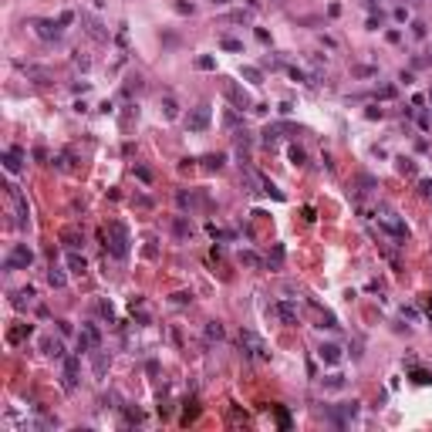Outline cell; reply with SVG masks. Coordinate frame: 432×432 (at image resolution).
<instances>
[{
  "label": "cell",
  "instance_id": "6da1fadb",
  "mask_svg": "<svg viewBox=\"0 0 432 432\" xmlns=\"http://www.w3.org/2000/svg\"><path fill=\"white\" fill-rule=\"evenodd\" d=\"M105 240H108L105 247H108L118 260H122V257H128V230H125V223H112V227L105 230Z\"/></svg>",
  "mask_w": 432,
  "mask_h": 432
},
{
  "label": "cell",
  "instance_id": "7a4b0ae2",
  "mask_svg": "<svg viewBox=\"0 0 432 432\" xmlns=\"http://www.w3.org/2000/svg\"><path fill=\"white\" fill-rule=\"evenodd\" d=\"M240 344H243V348H250L253 358H270V348H267L253 331H240Z\"/></svg>",
  "mask_w": 432,
  "mask_h": 432
},
{
  "label": "cell",
  "instance_id": "3957f363",
  "mask_svg": "<svg viewBox=\"0 0 432 432\" xmlns=\"http://www.w3.org/2000/svg\"><path fill=\"white\" fill-rule=\"evenodd\" d=\"M31 263H34V253L27 250V247H14L11 250V257H7V270H17V267H31Z\"/></svg>",
  "mask_w": 432,
  "mask_h": 432
},
{
  "label": "cell",
  "instance_id": "277c9868",
  "mask_svg": "<svg viewBox=\"0 0 432 432\" xmlns=\"http://www.w3.org/2000/svg\"><path fill=\"white\" fill-rule=\"evenodd\" d=\"M206 125H209V105H199V108L186 118V128H189V132H203Z\"/></svg>",
  "mask_w": 432,
  "mask_h": 432
},
{
  "label": "cell",
  "instance_id": "5b68a950",
  "mask_svg": "<svg viewBox=\"0 0 432 432\" xmlns=\"http://www.w3.org/2000/svg\"><path fill=\"white\" fill-rule=\"evenodd\" d=\"M61 385H64V392H75V385H78V358L75 354L64 358V378H61Z\"/></svg>",
  "mask_w": 432,
  "mask_h": 432
},
{
  "label": "cell",
  "instance_id": "8992f818",
  "mask_svg": "<svg viewBox=\"0 0 432 432\" xmlns=\"http://www.w3.org/2000/svg\"><path fill=\"white\" fill-rule=\"evenodd\" d=\"M273 314L284 321V324H297V304L294 301H280V304L273 307Z\"/></svg>",
  "mask_w": 432,
  "mask_h": 432
},
{
  "label": "cell",
  "instance_id": "52a82bcc",
  "mask_svg": "<svg viewBox=\"0 0 432 432\" xmlns=\"http://www.w3.org/2000/svg\"><path fill=\"white\" fill-rule=\"evenodd\" d=\"M34 31H37V37H44V41H54V37L61 34V27L51 24V21H34Z\"/></svg>",
  "mask_w": 432,
  "mask_h": 432
},
{
  "label": "cell",
  "instance_id": "ba28073f",
  "mask_svg": "<svg viewBox=\"0 0 432 432\" xmlns=\"http://www.w3.org/2000/svg\"><path fill=\"white\" fill-rule=\"evenodd\" d=\"M318 354H321V362H328V365H338V362H341V348H338V344H321Z\"/></svg>",
  "mask_w": 432,
  "mask_h": 432
},
{
  "label": "cell",
  "instance_id": "9c48e42d",
  "mask_svg": "<svg viewBox=\"0 0 432 432\" xmlns=\"http://www.w3.org/2000/svg\"><path fill=\"white\" fill-rule=\"evenodd\" d=\"M4 166H7V172H21V152L11 149V152L4 156Z\"/></svg>",
  "mask_w": 432,
  "mask_h": 432
},
{
  "label": "cell",
  "instance_id": "30bf717a",
  "mask_svg": "<svg viewBox=\"0 0 432 432\" xmlns=\"http://www.w3.org/2000/svg\"><path fill=\"white\" fill-rule=\"evenodd\" d=\"M81 21H85V27H88V34H91V37H98V41H108V34L102 31V24H98V21H91V17H81Z\"/></svg>",
  "mask_w": 432,
  "mask_h": 432
},
{
  "label": "cell",
  "instance_id": "8fae6325",
  "mask_svg": "<svg viewBox=\"0 0 432 432\" xmlns=\"http://www.w3.org/2000/svg\"><path fill=\"white\" fill-rule=\"evenodd\" d=\"M27 334H31V324H17V328H11V334H7V338H11V344H21Z\"/></svg>",
  "mask_w": 432,
  "mask_h": 432
},
{
  "label": "cell",
  "instance_id": "7c38bea8",
  "mask_svg": "<svg viewBox=\"0 0 432 432\" xmlns=\"http://www.w3.org/2000/svg\"><path fill=\"white\" fill-rule=\"evenodd\" d=\"M47 280H51V287H64L68 284V277H64L61 267H54V263H51V270H47Z\"/></svg>",
  "mask_w": 432,
  "mask_h": 432
},
{
  "label": "cell",
  "instance_id": "4fadbf2b",
  "mask_svg": "<svg viewBox=\"0 0 432 432\" xmlns=\"http://www.w3.org/2000/svg\"><path fill=\"white\" fill-rule=\"evenodd\" d=\"M68 267H71V273H85V267H88V263H85V257H81V253H68Z\"/></svg>",
  "mask_w": 432,
  "mask_h": 432
},
{
  "label": "cell",
  "instance_id": "5bb4252c",
  "mask_svg": "<svg viewBox=\"0 0 432 432\" xmlns=\"http://www.w3.org/2000/svg\"><path fill=\"white\" fill-rule=\"evenodd\" d=\"M206 338H209V341H220V338H223V324H220V321H209V324H206Z\"/></svg>",
  "mask_w": 432,
  "mask_h": 432
},
{
  "label": "cell",
  "instance_id": "9a60e30c",
  "mask_svg": "<svg viewBox=\"0 0 432 432\" xmlns=\"http://www.w3.org/2000/svg\"><path fill=\"white\" fill-rule=\"evenodd\" d=\"M240 75H243V78L250 81V85H263V81H260V71H257V68H250V64H243V68H240Z\"/></svg>",
  "mask_w": 432,
  "mask_h": 432
},
{
  "label": "cell",
  "instance_id": "2e32d148",
  "mask_svg": "<svg viewBox=\"0 0 432 432\" xmlns=\"http://www.w3.org/2000/svg\"><path fill=\"white\" fill-rule=\"evenodd\" d=\"M61 240H64L68 247H78V243H81V240H85V237H81L78 230H64V233H61Z\"/></svg>",
  "mask_w": 432,
  "mask_h": 432
},
{
  "label": "cell",
  "instance_id": "e0dca14e",
  "mask_svg": "<svg viewBox=\"0 0 432 432\" xmlns=\"http://www.w3.org/2000/svg\"><path fill=\"white\" fill-rule=\"evenodd\" d=\"M240 260L247 263V267H263V260L257 257V253H250V250H243V253H240Z\"/></svg>",
  "mask_w": 432,
  "mask_h": 432
},
{
  "label": "cell",
  "instance_id": "ac0fdd59",
  "mask_svg": "<svg viewBox=\"0 0 432 432\" xmlns=\"http://www.w3.org/2000/svg\"><path fill=\"white\" fill-rule=\"evenodd\" d=\"M44 351L51 354V358H61V354H64V348H61V341H44Z\"/></svg>",
  "mask_w": 432,
  "mask_h": 432
},
{
  "label": "cell",
  "instance_id": "d6986e66",
  "mask_svg": "<svg viewBox=\"0 0 432 432\" xmlns=\"http://www.w3.org/2000/svg\"><path fill=\"white\" fill-rule=\"evenodd\" d=\"M412 378H415L419 385H429V382H432V375L425 372V368H415V372H412Z\"/></svg>",
  "mask_w": 432,
  "mask_h": 432
},
{
  "label": "cell",
  "instance_id": "ffe728a7",
  "mask_svg": "<svg viewBox=\"0 0 432 432\" xmlns=\"http://www.w3.org/2000/svg\"><path fill=\"white\" fill-rule=\"evenodd\" d=\"M223 47H227V51H243V41H233V37H227V41H223Z\"/></svg>",
  "mask_w": 432,
  "mask_h": 432
},
{
  "label": "cell",
  "instance_id": "44dd1931",
  "mask_svg": "<svg viewBox=\"0 0 432 432\" xmlns=\"http://www.w3.org/2000/svg\"><path fill=\"white\" fill-rule=\"evenodd\" d=\"M291 159H294L297 166H304V149H297V146H294V149H291Z\"/></svg>",
  "mask_w": 432,
  "mask_h": 432
},
{
  "label": "cell",
  "instance_id": "7402d4cb",
  "mask_svg": "<svg viewBox=\"0 0 432 432\" xmlns=\"http://www.w3.org/2000/svg\"><path fill=\"white\" fill-rule=\"evenodd\" d=\"M162 108H166V118H176V102H172V98H166Z\"/></svg>",
  "mask_w": 432,
  "mask_h": 432
},
{
  "label": "cell",
  "instance_id": "603a6c76",
  "mask_svg": "<svg viewBox=\"0 0 432 432\" xmlns=\"http://www.w3.org/2000/svg\"><path fill=\"white\" fill-rule=\"evenodd\" d=\"M291 78L301 81V85H311V81H307V75H304V71H297V68H291Z\"/></svg>",
  "mask_w": 432,
  "mask_h": 432
},
{
  "label": "cell",
  "instance_id": "cb8c5ba5",
  "mask_svg": "<svg viewBox=\"0 0 432 432\" xmlns=\"http://www.w3.org/2000/svg\"><path fill=\"white\" fill-rule=\"evenodd\" d=\"M398 169H402V172H409V176H412V172H415V166H412V159H398Z\"/></svg>",
  "mask_w": 432,
  "mask_h": 432
},
{
  "label": "cell",
  "instance_id": "d4e9b609",
  "mask_svg": "<svg viewBox=\"0 0 432 432\" xmlns=\"http://www.w3.org/2000/svg\"><path fill=\"white\" fill-rule=\"evenodd\" d=\"M206 166H209V169H220V166H223V156H209Z\"/></svg>",
  "mask_w": 432,
  "mask_h": 432
},
{
  "label": "cell",
  "instance_id": "484cf974",
  "mask_svg": "<svg viewBox=\"0 0 432 432\" xmlns=\"http://www.w3.org/2000/svg\"><path fill=\"white\" fill-rule=\"evenodd\" d=\"M412 34H415V37H425V24L415 21V24H412Z\"/></svg>",
  "mask_w": 432,
  "mask_h": 432
},
{
  "label": "cell",
  "instance_id": "4316f807",
  "mask_svg": "<svg viewBox=\"0 0 432 432\" xmlns=\"http://www.w3.org/2000/svg\"><path fill=\"white\" fill-rule=\"evenodd\" d=\"M135 176H138L142 182H149V179H152V172H149V169H142V166H135Z\"/></svg>",
  "mask_w": 432,
  "mask_h": 432
},
{
  "label": "cell",
  "instance_id": "83f0119b",
  "mask_svg": "<svg viewBox=\"0 0 432 432\" xmlns=\"http://www.w3.org/2000/svg\"><path fill=\"white\" fill-rule=\"evenodd\" d=\"M419 189H422V196H432V179H422Z\"/></svg>",
  "mask_w": 432,
  "mask_h": 432
},
{
  "label": "cell",
  "instance_id": "f1b7e54d",
  "mask_svg": "<svg viewBox=\"0 0 432 432\" xmlns=\"http://www.w3.org/2000/svg\"><path fill=\"white\" fill-rule=\"evenodd\" d=\"M196 64H199V68H203V71H209V68H213V64H216V61H213V57H199Z\"/></svg>",
  "mask_w": 432,
  "mask_h": 432
},
{
  "label": "cell",
  "instance_id": "f546056e",
  "mask_svg": "<svg viewBox=\"0 0 432 432\" xmlns=\"http://www.w3.org/2000/svg\"><path fill=\"white\" fill-rule=\"evenodd\" d=\"M105 365H108V362H105L102 354H98V358H95V372H98V375H105Z\"/></svg>",
  "mask_w": 432,
  "mask_h": 432
},
{
  "label": "cell",
  "instance_id": "4dcf8cb0",
  "mask_svg": "<svg viewBox=\"0 0 432 432\" xmlns=\"http://www.w3.org/2000/svg\"><path fill=\"white\" fill-rule=\"evenodd\" d=\"M223 4H230V0H213V7H223Z\"/></svg>",
  "mask_w": 432,
  "mask_h": 432
},
{
  "label": "cell",
  "instance_id": "1f68e13d",
  "mask_svg": "<svg viewBox=\"0 0 432 432\" xmlns=\"http://www.w3.org/2000/svg\"><path fill=\"white\" fill-rule=\"evenodd\" d=\"M429 314H432V301H429Z\"/></svg>",
  "mask_w": 432,
  "mask_h": 432
},
{
  "label": "cell",
  "instance_id": "d6a6232c",
  "mask_svg": "<svg viewBox=\"0 0 432 432\" xmlns=\"http://www.w3.org/2000/svg\"><path fill=\"white\" fill-rule=\"evenodd\" d=\"M429 98H432V95H429Z\"/></svg>",
  "mask_w": 432,
  "mask_h": 432
}]
</instances>
